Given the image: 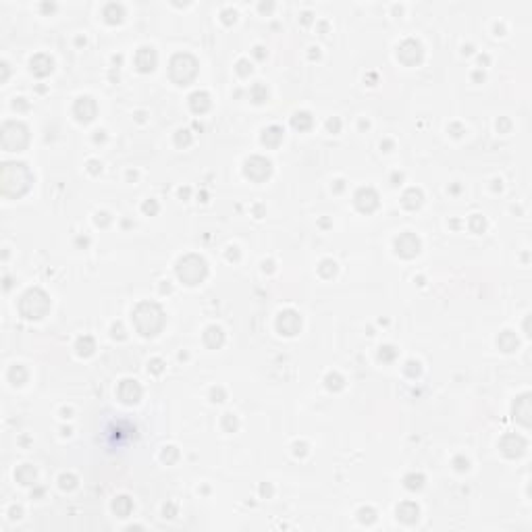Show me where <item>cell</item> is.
<instances>
[{
	"label": "cell",
	"mask_w": 532,
	"mask_h": 532,
	"mask_svg": "<svg viewBox=\"0 0 532 532\" xmlns=\"http://www.w3.org/2000/svg\"><path fill=\"white\" fill-rule=\"evenodd\" d=\"M177 275L181 281H185L187 285H196L206 277V262L198 256H187L179 262L177 266Z\"/></svg>",
	"instance_id": "1"
},
{
	"label": "cell",
	"mask_w": 532,
	"mask_h": 532,
	"mask_svg": "<svg viewBox=\"0 0 532 532\" xmlns=\"http://www.w3.org/2000/svg\"><path fill=\"white\" fill-rule=\"evenodd\" d=\"M528 443L524 437L520 435H507L501 439V451L507 455V458H520V455L526 451Z\"/></svg>",
	"instance_id": "2"
},
{
	"label": "cell",
	"mask_w": 532,
	"mask_h": 532,
	"mask_svg": "<svg viewBox=\"0 0 532 532\" xmlns=\"http://www.w3.org/2000/svg\"><path fill=\"white\" fill-rule=\"evenodd\" d=\"M245 175L250 179H254V181H260L264 177H269L271 175V162L260 158V156H254L252 160L245 162Z\"/></svg>",
	"instance_id": "3"
},
{
	"label": "cell",
	"mask_w": 532,
	"mask_h": 532,
	"mask_svg": "<svg viewBox=\"0 0 532 532\" xmlns=\"http://www.w3.org/2000/svg\"><path fill=\"white\" fill-rule=\"evenodd\" d=\"M277 326L283 335H295L301 326V318L293 312V310H285L279 314V320H277Z\"/></svg>",
	"instance_id": "4"
},
{
	"label": "cell",
	"mask_w": 532,
	"mask_h": 532,
	"mask_svg": "<svg viewBox=\"0 0 532 532\" xmlns=\"http://www.w3.org/2000/svg\"><path fill=\"white\" fill-rule=\"evenodd\" d=\"M395 250H397V254H401L403 258H412V256L418 254V250H420V241H418L412 233H403V235L395 241Z\"/></svg>",
	"instance_id": "5"
},
{
	"label": "cell",
	"mask_w": 532,
	"mask_h": 532,
	"mask_svg": "<svg viewBox=\"0 0 532 532\" xmlns=\"http://www.w3.org/2000/svg\"><path fill=\"white\" fill-rule=\"evenodd\" d=\"M356 206L362 212H372L378 206V196L374 194V189H370V187L360 189V192L356 194Z\"/></svg>",
	"instance_id": "6"
},
{
	"label": "cell",
	"mask_w": 532,
	"mask_h": 532,
	"mask_svg": "<svg viewBox=\"0 0 532 532\" xmlns=\"http://www.w3.org/2000/svg\"><path fill=\"white\" fill-rule=\"evenodd\" d=\"M119 397L125 403H135L141 397V387L135 381H123L121 387H119Z\"/></svg>",
	"instance_id": "7"
},
{
	"label": "cell",
	"mask_w": 532,
	"mask_h": 532,
	"mask_svg": "<svg viewBox=\"0 0 532 532\" xmlns=\"http://www.w3.org/2000/svg\"><path fill=\"white\" fill-rule=\"evenodd\" d=\"M156 65V52L152 48H139L137 52V67L139 71H152Z\"/></svg>",
	"instance_id": "8"
},
{
	"label": "cell",
	"mask_w": 532,
	"mask_h": 532,
	"mask_svg": "<svg viewBox=\"0 0 532 532\" xmlns=\"http://www.w3.org/2000/svg\"><path fill=\"white\" fill-rule=\"evenodd\" d=\"M189 106H192L194 112H204V110H208V106H210L208 94H204V92L192 94V98H189Z\"/></svg>",
	"instance_id": "9"
},
{
	"label": "cell",
	"mask_w": 532,
	"mask_h": 532,
	"mask_svg": "<svg viewBox=\"0 0 532 532\" xmlns=\"http://www.w3.org/2000/svg\"><path fill=\"white\" fill-rule=\"evenodd\" d=\"M397 518L403 520L405 524H412V522L418 520V507L414 503H401L397 507Z\"/></svg>",
	"instance_id": "10"
},
{
	"label": "cell",
	"mask_w": 532,
	"mask_h": 532,
	"mask_svg": "<svg viewBox=\"0 0 532 532\" xmlns=\"http://www.w3.org/2000/svg\"><path fill=\"white\" fill-rule=\"evenodd\" d=\"M518 403L522 405L520 410L518 407H514V414H516V418L522 422V424H526L528 426V416H530V410H528V395H522L520 399H518Z\"/></svg>",
	"instance_id": "11"
},
{
	"label": "cell",
	"mask_w": 532,
	"mask_h": 532,
	"mask_svg": "<svg viewBox=\"0 0 532 532\" xmlns=\"http://www.w3.org/2000/svg\"><path fill=\"white\" fill-rule=\"evenodd\" d=\"M403 204L407 206V208H418L422 204V194H420V189H410V192L403 196Z\"/></svg>",
	"instance_id": "12"
},
{
	"label": "cell",
	"mask_w": 532,
	"mask_h": 532,
	"mask_svg": "<svg viewBox=\"0 0 532 532\" xmlns=\"http://www.w3.org/2000/svg\"><path fill=\"white\" fill-rule=\"evenodd\" d=\"M499 345L503 347V352H514L518 347V339L511 335V331H505L501 337H499Z\"/></svg>",
	"instance_id": "13"
},
{
	"label": "cell",
	"mask_w": 532,
	"mask_h": 532,
	"mask_svg": "<svg viewBox=\"0 0 532 532\" xmlns=\"http://www.w3.org/2000/svg\"><path fill=\"white\" fill-rule=\"evenodd\" d=\"M312 125V117L308 115V112H297V115L293 117V127L295 129H308Z\"/></svg>",
	"instance_id": "14"
},
{
	"label": "cell",
	"mask_w": 532,
	"mask_h": 532,
	"mask_svg": "<svg viewBox=\"0 0 532 532\" xmlns=\"http://www.w3.org/2000/svg\"><path fill=\"white\" fill-rule=\"evenodd\" d=\"M115 511L125 518V516L131 511V501H129V497H119V499L115 501Z\"/></svg>",
	"instance_id": "15"
},
{
	"label": "cell",
	"mask_w": 532,
	"mask_h": 532,
	"mask_svg": "<svg viewBox=\"0 0 532 532\" xmlns=\"http://www.w3.org/2000/svg\"><path fill=\"white\" fill-rule=\"evenodd\" d=\"M422 482H424V478H422L420 474H418V476H416V474H410V476L405 478V486L412 488V490H414V488H420Z\"/></svg>",
	"instance_id": "16"
},
{
	"label": "cell",
	"mask_w": 532,
	"mask_h": 532,
	"mask_svg": "<svg viewBox=\"0 0 532 532\" xmlns=\"http://www.w3.org/2000/svg\"><path fill=\"white\" fill-rule=\"evenodd\" d=\"M393 356H395L393 347H383V352H381V358H385V360H391Z\"/></svg>",
	"instance_id": "17"
},
{
	"label": "cell",
	"mask_w": 532,
	"mask_h": 532,
	"mask_svg": "<svg viewBox=\"0 0 532 532\" xmlns=\"http://www.w3.org/2000/svg\"><path fill=\"white\" fill-rule=\"evenodd\" d=\"M144 210H146V212H156V210H158V206H156L154 202H152V204H146V206H144Z\"/></svg>",
	"instance_id": "18"
},
{
	"label": "cell",
	"mask_w": 532,
	"mask_h": 532,
	"mask_svg": "<svg viewBox=\"0 0 532 532\" xmlns=\"http://www.w3.org/2000/svg\"><path fill=\"white\" fill-rule=\"evenodd\" d=\"M160 364H162L160 360H154V362H152V370H154V372H160Z\"/></svg>",
	"instance_id": "19"
},
{
	"label": "cell",
	"mask_w": 532,
	"mask_h": 532,
	"mask_svg": "<svg viewBox=\"0 0 532 532\" xmlns=\"http://www.w3.org/2000/svg\"><path fill=\"white\" fill-rule=\"evenodd\" d=\"M245 67H248V63H245V60H241V63H239V73H241V75H245V73H248V69H245Z\"/></svg>",
	"instance_id": "20"
}]
</instances>
